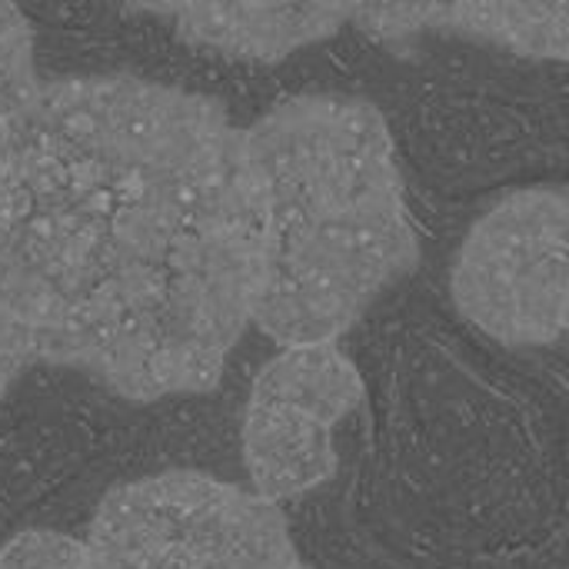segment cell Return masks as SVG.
<instances>
[{"label": "cell", "mask_w": 569, "mask_h": 569, "mask_svg": "<svg viewBox=\"0 0 569 569\" xmlns=\"http://www.w3.org/2000/svg\"><path fill=\"white\" fill-rule=\"evenodd\" d=\"M563 333L569 337V307H567V320H563Z\"/></svg>", "instance_id": "obj_11"}, {"label": "cell", "mask_w": 569, "mask_h": 569, "mask_svg": "<svg viewBox=\"0 0 569 569\" xmlns=\"http://www.w3.org/2000/svg\"><path fill=\"white\" fill-rule=\"evenodd\" d=\"M143 10L170 17L183 40L240 60H283L350 20V3H150Z\"/></svg>", "instance_id": "obj_6"}, {"label": "cell", "mask_w": 569, "mask_h": 569, "mask_svg": "<svg viewBox=\"0 0 569 569\" xmlns=\"http://www.w3.org/2000/svg\"><path fill=\"white\" fill-rule=\"evenodd\" d=\"M453 300L487 337L507 347H547L563 337L569 307V193L517 190L490 207L453 260Z\"/></svg>", "instance_id": "obj_4"}, {"label": "cell", "mask_w": 569, "mask_h": 569, "mask_svg": "<svg viewBox=\"0 0 569 569\" xmlns=\"http://www.w3.org/2000/svg\"><path fill=\"white\" fill-rule=\"evenodd\" d=\"M40 93L30 23L13 3H0V167Z\"/></svg>", "instance_id": "obj_8"}, {"label": "cell", "mask_w": 569, "mask_h": 569, "mask_svg": "<svg viewBox=\"0 0 569 569\" xmlns=\"http://www.w3.org/2000/svg\"><path fill=\"white\" fill-rule=\"evenodd\" d=\"M0 569H97L87 540L57 530H23L0 547Z\"/></svg>", "instance_id": "obj_9"}, {"label": "cell", "mask_w": 569, "mask_h": 569, "mask_svg": "<svg viewBox=\"0 0 569 569\" xmlns=\"http://www.w3.org/2000/svg\"><path fill=\"white\" fill-rule=\"evenodd\" d=\"M243 133L263 217L253 323L280 347L337 343L420 260L390 127L370 100L310 93Z\"/></svg>", "instance_id": "obj_2"}, {"label": "cell", "mask_w": 569, "mask_h": 569, "mask_svg": "<svg viewBox=\"0 0 569 569\" xmlns=\"http://www.w3.org/2000/svg\"><path fill=\"white\" fill-rule=\"evenodd\" d=\"M260 240L247 133L167 83L57 80L0 167V310L33 360L137 403L220 380Z\"/></svg>", "instance_id": "obj_1"}, {"label": "cell", "mask_w": 569, "mask_h": 569, "mask_svg": "<svg viewBox=\"0 0 569 569\" xmlns=\"http://www.w3.org/2000/svg\"><path fill=\"white\" fill-rule=\"evenodd\" d=\"M97 569H297L277 503L207 473H157L110 490L90 523Z\"/></svg>", "instance_id": "obj_3"}, {"label": "cell", "mask_w": 569, "mask_h": 569, "mask_svg": "<svg viewBox=\"0 0 569 569\" xmlns=\"http://www.w3.org/2000/svg\"><path fill=\"white\" fill-rule=\"evenodd\" d=\"M363 397V380L337 343H297L267 360L253 380L240 437L253 493L283 503L333 480V427Z\"/></svg>", "instance_id": "obj_5"}, {"label": "cell", "mask_w": 569, "mask_h": 569, "mask_svg": "<svg viewBox=\"0 0 569 569\" xmlns=\"http://www.w3.org/2000/svg\"><path fill=\"white\" fill-rule=\"evenodd\" d=\"M420 30H453L520 57L569 60V3H413L377 7L373 33L400 40Z\"/></svg>", "instance_id": "obj_7"}, {"label": "cell", "mask_w": 569, "mask_h": 569, "mask_svg": "<svg viewBox=\"0 0 569 569\" xmlns=\"http://www.w3.org/2000/svg\"><path fill=\"white\" fill-rule=\"evenodd\" d=\"M33 363V350L27 343V337L20 333V327L0 310V400L3 393L13 387V380L23 373V367Z\"/></svg>", "instance_id": "obj_10"}, {"label": "cell", "mask_w": 569, "mask_h": 569, "mask_svg": "<svg viewBox=\"0 0 569 569\" xmlns=\"http://www.w3.org/2000/svg\"><path fill=\"white\" fill-rule=\"evenodd\" d=\"M297 569H310V567H303V563H300V567H297Z\"/></svg>", "instance_id": "obj_12"}]
</instances>
